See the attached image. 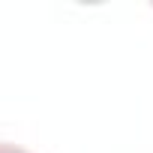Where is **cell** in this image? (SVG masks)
<instances>
[{"label": "cell", "instance_id": "1", "mask_svg": "<svg viewBox=\"0 0 153 153\" xmlns=\"http://www.w3.org/2000/svg\"><path fill=\"white\" fill-rule=\"evenodd\" d=\"M0 153H30V150H24V147H18V144H6V141H0Z\"/></svg>", "mask_w": 153, "mask_h": 153}]
</instances>
